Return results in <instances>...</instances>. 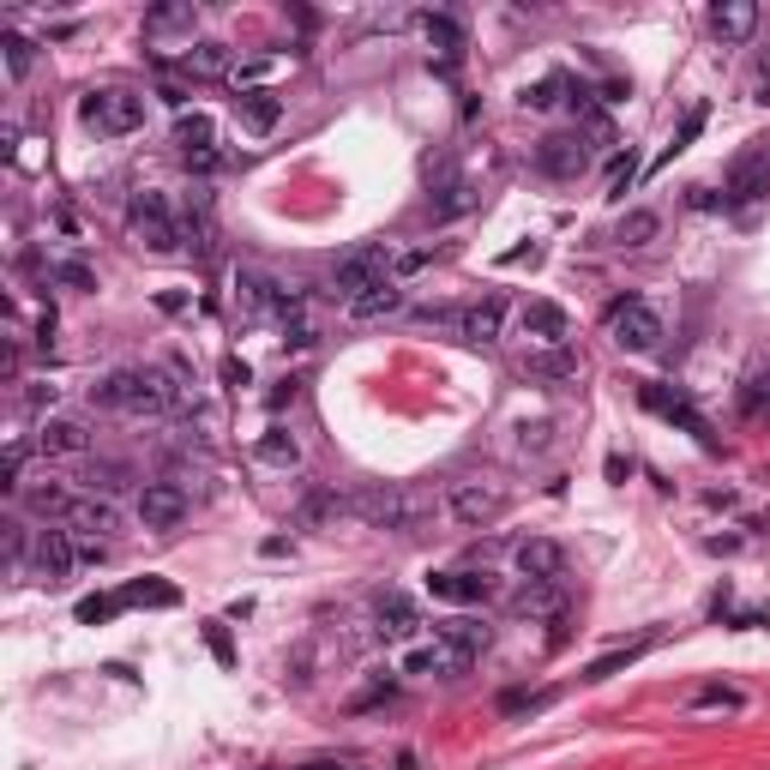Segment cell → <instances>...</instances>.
<instances>
[{
    "mask_svg": "<svg viewBox=\"0 0 770 770\" xmlns=\"http://www.w3.org/2000/svg\"><path fill=\"white\" fill-rule=\"evenodd\" d=\"M175 397H181V385L151 367H115L91 385V404L115 409V416H162V409H175Z\"/></svg>",
    "mask_w": 770,
    "mask_h": 770,
    "instance_id": "6da1fadb",
    "label": "cell"
},
{
    "mask_svg": "<svg viewBox=\"0 0 770 770\" xmlns=\"http://www.w3.org/2000/svg\"><path fill=\"white\" fill-rule=\"evenodd\" d=\"M79 115L91 121L97 132H109V139H127V132L145 127V97L127 91V85H102V91H85Z\"/></svg>",
    "mask_w": 770,
    "mask_h": 770,
    "instance_id": "7a4b0ae2",
    "label": "cell"
},
{
    "mask_svg": "<svg viewBox=\"0 0 770 770\" xmlns=\"http://www.w3.org/2000/svg\"><path fill=\"white\" fill-rule=\"evenodd\" d=\"M127 229H132V241L151 247V254H175V247H181V229H175L169 199H162V192H132Z\"/></svg>",
    "mask_w": 770,
    "mask_h": 770,
    "instance_id": "3957f363",
    "label": "cell"
},
{
    "mask_svg": "<svg viewBox=\"0 0 770 770\" xmlns=\"http://www.w3.org/2000/svg\"><path fill=\"white\" fill-rule=\"evenodd\" d=\"M392 259H397V254H385V247H355V254H344V259L332 265V295L355 302V295L392 284Z\"/></svg>",
    "mask_w": 770,
    "mask_h": 770,
    "instance_id": "277c9868",
    "label": "cell"
},
{
    "mask_svg": "<svg viewBox=\"0 0 770 770\" xmlns=\"http://www.w3.org/2000/svg\"><path fill=\"white\" fill-rule=\"evenodd\" d=\"M349 517H362L367 530H404L409 517H416V500L392 482H374V487H362V494H349Z\"/></svg>",
    "mask_w": 770,
    "mask_h": 770,
    "instance_id": "5b68a950",
    "label": "cell"
},
{
    "mask_svg": "<svg viewBox=\"0 0 770 770\" xmlns=\"http://www.w3.org/2000/svg\"><path fill=\"white\" fill-rule=\"evenodd\" d=\"M609 337L626 355H644V349H657L662 344V319H657V307H644L639 295H626V302H614L609 307Z\"/></svg>",
    "mask_w": 770,
    "mask_h": 770,
    "instance_id": "8992f818",
    "label": "cell"
},
{
    "mask_svg": "<svg viewBox=\"0 0 770 770\" xmlns=\"http://www.w3.org/2000/svg\"><path fill=\"white\" fill-rule=\"evenodd\" d=\"M517 332L530 337V349H566L572 344V314L560 302H524Z\"/></svg>",
    "mask_w": 770,
    "mask_h": 770,
    "instance_id": "52a82bcc",
    "label": "cell"
},
{
    "mask_svg": "<svg viewBox=\"0 0 770 770\" xmlns=\"http://www.w3.org/2000/svg\"><path fill=\"white\" fill-rule=\"evenodd\" d=\"M536 169L554 175V181H578V175L590 169V145L584 132H547V139L536 145Z\"/></svg>",
    "mask_w": 770,
    "mask_h": 770,
    "instance_id": "ba28073f",
    "label": "cell"
},
{
    "mask_svg": "<svg viewBox=\"0 0 770 770\" xmlns=\"http://www.w3.org/2000/svg\"><path fill=\"white\" fill-rule=\"evenodd\" d=\"M639 404L650 409V416H662V422L687 427V434L699 440V446H717V440H710V422H704V416H699V409H692L680 392H669V385H639Z\"/></svg>",
    "mask_w": 770,
    "mask_h": 770,
    "instance_id": "9c48e42d",
    "label": "cell"
},
{
    "mask_svg": "<svg viewBox=\"0 0 770 770\" xmlns=\"http://www.w3.org/2000/svg\"><path fill=\"white\" fill-rule=\"evenodd\" d=\"M446 512L464 530H482V524H494V517L506 512V494H500V487H487V482H457L452 500H446Z\"/></svg>",
    "mask_w": 770,
    "mask_h": 770,
    "instance_id": "30bf717a",
    "label": "cell"
},
{
    "mask_svg": "<svg viewBox=\"0 0 770 770\" xmlns=\"http://www.w3.org/2000/svg\"><path fill=\"white\" fill-rule=\"evenodd\" d=\"M31 566H37L42 584H61V578H72V566H79V542H72V530H37Z\"/></svg>",
    "mask_w": 770,
    "mask_h": 770,
    "instance_id": "8fae6325",
    "label": "cell"
},
{
    "mask_svg": "<svg viewBox=\"0 0 770 770\" xmlns=\"http://www.w3.org/2000/svg\"><path fill=\"white\" fill-rule=\"evenodd\" d=\"M187 517V487L181 482H145L139 487V524L145 530H181Z\"/></svg>",
    "mask_w": 770,
    "mask_h": 770,
    "instance_id": "7c38bea8",
    "label": "cell"
},
{
    "mask_svg": "<svg viewBox=\"0 0 770 770\" xmlns=\"http://www.w3.org/2000/svg\"><path fill=\"white\" fill-rule=\"evenodd\" d=\"M512 566H517L524 584H560V572H566V547L547 542V536H530V542H517Z\"/></svg>",
    "mask_w": 770,
    "mask_h": 770,
    "instance_id": "4fadbf2b",
    "label": "cell"
},
{
    "mask_svg": "<svg viewBox=\"0 0 770 770\" xmlns=\"http://www.w3.org/2000/svg\"><path fill=\"white\" fill-rule=\"evenodd\" d=\"M217 127H211V115H205V109H181V121H175V145H181V157H187V169H217Z\"/></svg>",
    "mask_w": 770,
    "mask_h": 770,
    "instance_id": "5bb4252c",
    "label": "cell"
},
{
    "mask_svg": "<svg viewBox=\"0 0 770 770\" xmlns=\"http://www.w3.org/2000/svg\"><path fill=\"white\" fill-rule=\"evenodd\" d=\"M722 192H729V205H759L770 192V157L747 151L729 162V181H722Z\"/></svg>",
    "mask_w": 770,
    "mask_h": 770,
    "instance_id": "9a60e30c",
    "label": "cell"
},
{
    "mask_svg": "<svg viewBox=\"0 0 770 770\" xmlns=\"http://www.w3.org/2000/svg\"><path fill=\"white\" fill-rule=\"evenodd\" d=\"M434 639L446 644L452 657L470 669V662H476L482 650L494 644V626H487V620H464V614H457V620H440V626H434Z\"/></svg>",
    "mask_w": 770,
    "mask_h": 770,
    "instance_id": "2e32d148",
    "label": "cell"
},
{
    "mask_svg": "<svg viewBox=\"0 0 770 770\" xmlns=\"http://www.w3.org/2000/svg\"><path fill=\"white\" fill-rule=\"evenodd\" d=\"M397 674H409V680H427V674H464V662H457L440 639H422V644H404V650H397Z\"/></svg>",
    "mask_w": 770,
    "mask_h": 770,
    "instance_id": "e0dca14e",
    "label": "cell"
},
{
    "mask_svg": "<svg viewBox=\"0 0 770 770\" xmlns=\"http://www.w3.org/2000/svg\"><path fill=\"white\" fill-rule=\"evenodd\" d=\"M37 452L42 457H85L91 452V434H85L79 416H49L37 427Z\"/></svg>",
    "mask_w": 770,
    "mask_h": 770,
    "instance_id": "ac0fdd59",
    "label": "cell"
},
{
    "mask_svg": "<svg viewBox=\"0 0 770 770\" xmlns=\"http://www.w3.org/2000/svg\"><path fill=\"white\" fill-rule=\"evenodd\" d=\"M427 590H434V602H452V609H470V602L494 596L487 572H427Z\"/></svg>",
    "mask_w": 770,
    "mask_h": 770,
    "instance_id": "d6986e66",
    "label": "cell"
},
{
    "mask_svg": "<svg viewBox=\"0 0 770 770\" xmlns=\"http://www.w3.org/2000/svg\"><path fill=\"white\" fill-rule=\"evenodd\" d=\"M67 530L79 542H109L115 530H121V512H115L109 500H79V506L67 512Z\"/></svg>",
    "mask_w": 770,
    "mask_h": 770,
    "instance_id": "ffe728a7",
    "label": "cell"
},
{
    "mask_svg": "<svg viewBox=\"0 0 770 770\" xmlns=\"http://www.w3.org/2000/svg\"><path fill=\"white\" fill-rule=\"evenodd\" d=\"M374 620H379L385 639L416 644V626H422V620H416V602H409V596H397V590H392V596H379V602H374Z\"/></svg>",
    "mask_w": 770,
    "mask_h": 770,
    "instance_id": "44dd1931",
    "label": "cell"
},
{
    "mask_svg": "<svg viewBox=\"0 0 770 770\" xmlns=\"http://www.w3.org/2000/svg\"><path fill=\"white\" fill-rule=\"evenodd\" d=\"M500 325H506V302H500V295H487V302H476V307L457 314V332H464L470 344H494Z\"/></svg>",
    "mask_w": 770,
    "mask_h": 770,
    "instance_id": "7402d4cb",
    "label": "cell"
},
{
    "mask_svg": "<svg viewBox=\"0 0 770 770\" xmlns=\"http://www.w3.org/2000/svg\"><path fill=\"white\" fill-rule=\"evenodd\" d=\"M710 31H717L722 42H747L752 31H759V7H752V0H722V7L710 12Z\"/></svg>",
    "mask_w": 770,
    "mask_h": 770,
    "instance_id": "603a6c76",
    "label": "cell"
},
{
    "mask_svg": "<svg viewBox=\"0 0 770 770\" xmlns=\"http://www.w3.org/2000/svg\"><path fill=\"white\" fill-rule=\"evenodd\" d=\"M422 37H427V49H440L446 61L464 55V24H457L452 12H422Z\"/></svg>",
    "mask_w": 770,
    "mask_h": 770,
    "instance_id": "cb8c5ba5",
    "label": "cell"
},
{
    "mask_svg": "<svg viewBox=\"0 0 770 770\" xmlns=\"http://www.w3.org/2000/svg\"><path fill=\"white\" fill-rule=\"evenodd\" d=\"M235 109H241V127H247V132H272L277 121H284V102H277L272 91H247V97H235Z\"/></svg>",
    "mask_w": 770,
    "mask_h": 770,
    "instance_id": "d4e9b609",
    "label": "cell"
},
{
    "mask_svg": "<svg viewBox=\"0 0 770 770\" xmlns=\"http://www.w3.org/2000/svg\"><path fill=\"white\" fill-rule=\"evenodd\" d=\"M72 506H79V500H72L61 482H37V487H24V512H31V517H49V524H55V517H67Z\"/></svg>",
    "mask_w": 770,
    "mask_h": 770,
    "instance_id": "484cf974",
    "label": "cell"
},
{
    "mask_svg": "<svg viewBox=\"0 0 770 770\" xmlns=\"http://www.w3.org/2000/svg\"><path fill=\"white\" fill-rule=\"evenodd\" d=\"M121 602H127V609H175V602H181V590L162 584V578H132V584L121 590Z\"/></svg>",
    "mask_w": 770,
    "mask_h": 770,
    "instance_id": "4316f807",
    "label": "cell"
},
{
    "mask_svg": "<svg viewBox=\"0 0 770 770\" xmlns=\"http://www.w3.org/2000/svg\"><path fill=\"white\" fill-rule=\"evenodd\" d=\"M650 644H657V639H650V632H644V639H632V644H614V650H602V657L584 669V680H609V674H620V669H632V662H639Z\"/></svg>",
    "mask_w": 770,
    "mask_h": 770,
    "instance_id": "83f0119b",
    "label": "cell"
},
{
    "mask_svg": "<svg viewBox=\"0 0 770 770\" xmlns=\"http://www.w3.org/2000/svg\"><path fill=\"white\" fill-rule=\"evenodd\" d=\"M187 72H192V79H229V49H224V42H192V49H187V61H181Z\"/></svg>",
    "mask_w": 770,
    "mask_h": 770,
    "instance_id": "f1b7e54d",
    "label": "cell"
},
{
    "mask_svg": "<svg viewBox=\"0 0 770 770\" xmlns=\"http://www.w3.org/2000/svg\"><path fill=\"white\" fill-rule=\"evenodd\" d=\"M397 307H404V289H397V277H392V284L355 295V302H349V319H385V314H397Z\"/></svg>",
    "mask_w": 770,
    "mask_h": 770,
    "instance_id": "f546056e",
    "label": "cell"
},
{
    "mask_svg": "<svg viewBox=\"0 0 770 770\" xmlns=\"http://www.w3.org/2000/svg\"><path fill=\"white\" fill-rule=\"evenodd\" d=\"M254 452H259V464H272V470H295V464H302V446H295L289 427H272Z\"/></svg>",
    "mask_w": 770,
    "mask_h": 770,
    "instance_id": "4dcf8cb0",
    "label": "cell"
},
{
    "mask_svg": "<svg viewBox=\"0 0 770 770\" xmlns=\"http://www.w3.org/2000/svg\"><path fill=\"white\" fill-rule=\"evenodd\" d=\"M524 367H530V374H542V379H566V374H578V355L572 349H530Z\"/></svg>",
    "mask_w": 770,
    "mask_h": 770,
    "instance_id": "1f68e13d",
    "label": "cell"
},
{
    "mask_svg": "<svg viewBox=\"0 0 770 770\" xmlns=\"http://www.w3.org/2000/svg\"><path fill=\"white\" fill-rule=\"evenodd\" d=\"M566 91H572V85L560 79V72H547V79H536V85H524V109H536V115H547V109H560V102H566Z\"/></svg>",
    "mask_w": 770,
    "mask_h": 770,
    "instance_id": "d6a6232c",
    "label": "cell"
},
{
    "mask_svg": "<svg viewBox=\"0 0 770 770\" xmlns=\"http://www.w3.org/2000/svg\"><path fill=\"white\" fill-rule=\"evenodd\" d=\"M517 614H560V584H524L512 596Z\"/></svg>",
    "mask_w": 770,
    "mask_h": 770,
    "instance_id": "836d02e7",
    "label": "cell"
},
{
    "mask_svg": "<svg viewBox=\"0 0 770 770\" xmlns=\"http://www.w3.org/2000/svg\"><path fill=\"white\" fill-rule=\"evenodd\" d=\"M657 235H662L657 211H626V217H620V241H626V247H650Z\"/></svg>",
    "mask_w": 770,
    "mask_h": 770,
    "instance_id": "e575fe53",
    "label": "cell"
},
{
    "mask_svg": "<svg viewBox=\"0 0 770 770\" xmlns=\"http://www.w3.org/2000/svg\"><path fill=\"white\" fill-rule=\"evenodd\" d=\"M162 31H192V7H157V12H145V37H162Z\"/></svg>",
    "mask_w": 770,
    "mask_h": 770,
    "instance_id": "d590c367",
    "label": "cell"
},
{
    "mask_svg": "<svg viewBox=\"0 0 770 770\" xmlns=\"http://www.w3.org/2000/svg\"><path fill=\"white\" fill-rule=\"evenodd\" d=\"M337 512H349V500L325 494V487H319V494H307V500H302V524H307V530H314V524H325V517H337Z\"/></svg>",
    "mask_w": 770,
    "mask_h": 770,
    "instance_id": "8d00e7d4",
    "label": "cell"
},
{
    "mask_svg": "<svg viewBox=\"0 0 770 770\" xmlns=\"http://www.w3.org/2000/svg\"><path fill=\"white\" fill-rule=\"evenodd\" d=\"M0 49H7V72H12V79H24V72L37 67V42L31 37H7Z\"/></svg>",
    "mask_w": 770,
    "mask_h": 770,
    "instance_id": "74e56055",
    "label": "cell"
},
{
    "mask_svg": "<svg viewBox=\"0 0 770 770\" xmlns=\"http://www.w3.org/2000/svg\"><path fill=\"white\" fill-rule=\"evenodd\" d=\"M699 132H704V109H692V115H687V121H680V132H674V139H669V151H662V157H657V169H662V162H674V157H680V151H687V145H692V139H699Z\"/></svg>",
    "mask_w": 770,
    "mask_h": 770,
    "instance_id": "f35d334b",
    "label": "cell"
},
{
    "mask_svg": "<svg viewBox=\"0 0 770 770\" xmlns=\"http://www.w3.org/2000/svg\"><path fill=\"white\" fill-rule=\"evenodd\" d=\"M632 181H639V157L632 151H614V162H609V199H620Z\"/></svg>",
    "mask_w": 770,
    "mask_h": 770,
    "instance_id": "ab89813d",
    "label": "cell"
},
{
    "mask_svg": "<svg viewBox=\"0 0 770 770\" xmlns=\"http://www.w3.org/2000/svg\"><path fill=\"white\" fill-rule=\"evenodd\" d=\"M55 284H67V289H97V272H91V265H79V259H61V265H55Z\"/></svg>",
    "mask_w": 770,
    "mask_h": 770,
    "instance_id": "60d3db41",
    "label": "cell"
},
{
    "mask_svg": "<svg viewBox=\"0 0 770 770\" xmlns=\"http://www.w3.org/2000/svg\"><path fill=\"white\" fill-rule=\"evenodd\" d=\"M121 609H127L121 596H85L79 602V620H85V626H97V620H109V614H121Z\"/></svg>",
    "mask_w": 770,
    "mask_h": 770,
    "instance_id": "b9f144b4",
    "label": "cell"
},
{
    "mask_svg": "<svg viewBox=\"0 0 770 770\" xmlns=\"http://www.w3.org/2000/svg\"><path fill=\"white\" fill-rule=\"evenodd\" d=\"M692 704H699V710H740V692L734 687H704Z\"/></svg>",
    "mask_w": 770,
    "mask_h": 770,
    "instance_id": "7bdbcfd3",
    "label": "cell"
},
{
    "mask_svg": "<svg viewBox=\"0 0 770 770\" xmlns=\"http://www.w3.org/2000/svg\"><path fill=\"white\" fill-rule=\"evenodd\" d=\"M205 644H211V657L224 662V669H235V644H229V632L217 626V620H211V626H205Z\"/></svg>",
    "mask_w": 770,
    "mask_h": 770,
    "instance_id": "ee69618b",
    "label": "cell"
},
{
    "mask_svg": "<svg viewBox=\"0 0 770 770\" xmlns=\"http://www.w3.org/2000/svg\"><path fill=\"white\" fill-rule=\"evenodd\" d=\"M19 476H24V446H12L7 452V487H19Z\"/></svg>",
    "mask_w": 770,
    "mask_h": 770,
    "instance_id": "f6af8a7d",
    "label": "cell"
},
{
    "mask_svg": "<svg viewBox=\"0 0 770 770\" xmlns=\"http://www.w3.org/2000/svg\"><path fill=\"white\" fill-rule=\"evenodd\" d=\"M224 379L229 385H247V362H224Z\"/></svg>",
    "mask_w": 770,
    "mask_h": 770,
    "instance_id": "bcb514c9",
    "label": "cell"
},
{
    "mask_svg": "<svg viewBox=\"0 0 770 770\" xmlns=\"http://www.w3.org/2000/svg\"><path fill=\"white\" fill-rule=\"evenodd\" d=\"M759 97L770 102V49H764V61H759Z\"/></svg>",
    "mask_w": 770,
    "mask_h": 770,
    "instance_id": "7dc6e473",
    "label": "cell"
},
{
    "mask_svg": "<svg viewBox=\"0 0 770 770\" xmlns=\"http://www.w3.org/2000/svg\"><path fill=\"white\" fill-rule=\"evenodd\" d=\"M307 770H349V764H307Z\"/></svg>",
    "mask_w": 770,
    "mask_h": 770,
    "instance_id": "c3c4849f",
    "label": "cell"
}]
</instances>
